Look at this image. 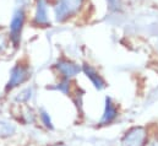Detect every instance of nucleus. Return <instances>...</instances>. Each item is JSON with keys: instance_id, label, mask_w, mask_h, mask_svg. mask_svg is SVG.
<instances>
[{"instance_id": "423d86ee", "label": "nucleus", "mask_w": 158, "mask_h": 146, "mask_svg": "<svg viewBox=\"0 0 158 146\" xmlns=\"http://www.w3.org/2000/svg\"><path fill=\"white\" fill-rule=\"evenodd\" d=\"M83 70H85V73L87 74V76L92 80V82L94 84V86L97 87V88H103V86H104V82H103V80L97 75V73L92 69V68H89L88 65H85L83 67Z\"/></svg>"}, {"instance_id": "20e7f679", "label": "nucleus", "mask_w": 158, "mask_h": 146, "mask_svg": "<svg viewBox=\"0 0 158 146\" xmlns=\"http://www.w3.org/2000/svg\"><path fill=\"white\" fill-rule=\"evenodd\" d=\"M27 70L23 69L22 67H16L12 73H11V77H10V81H9V85L7 87H15L20 84H22L26 79H27Z\"/></svg>"}, {"instance_id": "39448f33", "label": "nucleus", "mask_w": 158, "mask_h": 146, "mask_svg": "<svg viewBox=\"0 0 158 146\" xmlns=\"http://www.w3.org/2000/svg\"><path fill=\"white\" fill-rule=\"evenodd\" d=\"M58 69L66 76H74L80 71V68L77 65L73 64V63H68V62H63L58 64Z\"/></svg>"}, {"instance_id": "f03ea898", "label": "nucleus", "mask_w": 158, "mask_h": 146, "mask_svg": "<svg viewBox=\"0 0 158 146\" xmlns=\"http://www.w3.org/2000/svg\"><path fill=\"white\" fill-rule=\"evenodd\" d=\"M146 140L145 130L141 128L132 129L123 140V146H143Z\"/></svg>"}, {"instance_id": "6e6552de", "label": "nucleus", "mask_w": 158, "mask_h": 146, "mask_svg": "<svg viewBox=\"0 0 158 146\" xmlns=\"http://www.w3.org/2000/svg\"><path fill=\"white\" fill-rule=\"evenodd\" d=\"M47 5L43 0H40L38 7H37V14H36V21L38 24H47L48 17H47Z\"/></svg>"}, {"instance_id": "0eeeda50", "label": "nucleus", "mask_w": 158, "mask_h": 146, "mask_svg": "<svg viewBox=\"0 0 158 146\" xmlns=\"http://www.w3.org/2000/svg\"><path fill=\"white\" fill-rule=\"evenodd\" d=\"M115 117H117V110H115L114 106L112 105L110 100L107 98L106 112H104V115H103V118H102V123H109V122H112Z\"/></svg>"}, {"instance_id": "f257e3e1", "label": "nucleus", "mask_w": 158, "mask_h": 146, "mask_svg": "<svg viewBox=\"0 0 158 146\" xmlns=\"http://www.w3.org/2000/svg\"><path fill=\"white\" fill-rule=\"evenodd\" d=\"M83 0H60L55 7L56 20H64L71 14L76 12L82 5Z\"/></svg>"}, {"instance_id": "1a4fd4ad", "label": "nucleus", "mask_w": 158, "mask_h": 146, "mask_svg": "<svg viewBox=\"0 0 158 146\" xmlns=\"http://www.w3.org/2000/svg\"><path fill=\"white\" fill-rule=\"evenodd\" d=\"M14 127L5 123V122H0V135L1 136H5V135H10L14 133Z\"/></svg>"}, {"instance_id": "9b49d317", "label": "nucleus", "mask_w": 158, "mask_h": 146, "mask_svg": "<svg viewBox=\"0 0 158 146\" xmlns=\"http://www.w3.org/2000/svg\"><path fill=\"white\" fill-rule=\"evenodd\" d=\"M6 47V43H5V39L4 37L0 35V52H2V49Z\"/></svg>"}, {"instance_id": "7ed1b4c3", "label": "nucleus", "mask_w": 158, "mask_h": 146, "mask_svg": "<svg viewBox=\"0 0 158 146\" xmlns=\"http://www.w3.org/2000/svg\"><path fill=\"white\" fill-rule=\"evenodd\" d=\"M23 20H25V14L22 10H17L14 14V17L11 20L10 24V31H11V38L15 43L19 42L20 39V33H21V28L23 25Z\"/></svg>"}, {"instance_id": "9d476101", "label": "nucleus", "mask_w": 158, "mask_h": 146, "mask_svg": "<svg viewBox=\"0 0 158 146\" xmlns=\"http://www.w3.org/2000/svg\"><path fill=\"white\" fill-rule=\"evenodd\" d=\"M42 118H43V120H44L45 125H47V127H50V128H52V123H50V119L48 118L47 113H43V114H42Z\"/></svg>"}]
</instances>
